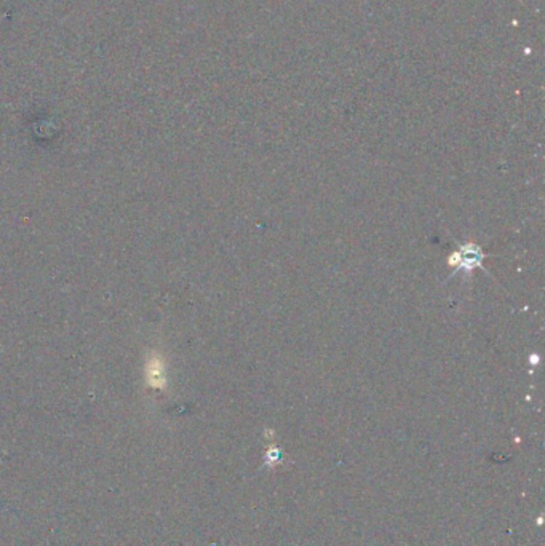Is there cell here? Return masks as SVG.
Listing matches in <instances>:
<instances>
[{
	"label": "cell",
	"instance_id": "obj_1",
	"mask_svg": "<svg viewBox=\"0 0 545 546\" xmlns=\"http://www.w3.org/2000/svg\"><path fill=\"white\" fill-rule=\"evenodd\" d=\"M144 374H146V382L149 383L151 387L164 388L166 385L165 361L162 360L159 353H152V355L147 358Z\"/></svg>",
	"mask_w": 545,
	"mask_h": 546
},
{
	"label": "cell",
	"instance_id": "obj_2",
	"mask_svg": "<svg viewBox=\"0 0 545 546\" xmlns=\"http://www.w3.org/2000/svg\"><path fill=\"white\" fill-rule=\"evenodd\" d=\"M483 254L480 253L478 246L475 244H467L464 248H460L459 251L449 258V265H454L458 269H474L475 265L480 264Z\"/></svg>",
	"mask_w": 545,
	"mask_h": 546
}]
</instances>
